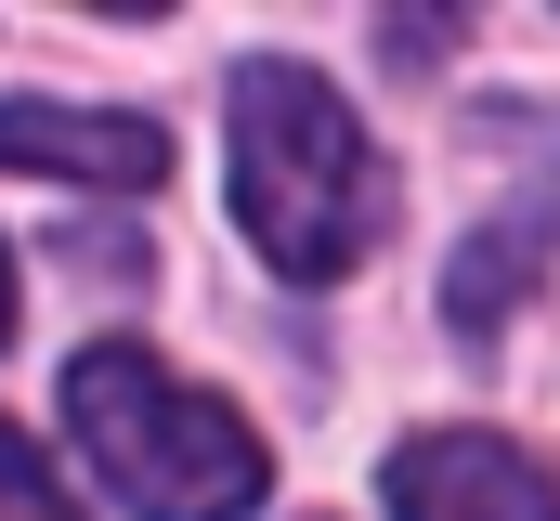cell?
<instances>
[{
	"instance_id": "3",
	"label": "cell",
	"mask_w": 560,
	"mask_h": 521,
	"mask_svg": "<svg viewBox=\"0 0 560 521\" xmlns=\"http://www.w3.org/2000/svg\"><path fill=\"white\" fill-rule=\"evenodd\" d=\"M392 521H560V470L509 430H418L392 443Z\"/></svg>"
},
{
	"instance_id": "4",
	"label": "cell",
	"mask_w": 560,
	"mask_h": 521,
	"mask_svg": "<svg viewBox=\"0 0 560 521\" xmlns=\"http://www.w3.org/2000/svg\"><path fill=\"white\" fill-rule=\"evenodd\" d=\"M0 170H26V183H170V130L156 118H105V105H39V92H13L0 105Z\"/></svg>"
},
{
	"instance_id": "6",
	"label": "cell",
	"mask_w": 560,
	"mask_h": 521,
	"mask_svg": "<svg viewBox=\"0 0 560 521\" xmlns=\"http://www.w3.org/2000/svg\"><path fill=\"white\" fill-rule=\"evenodd\" d=\"M0 339H13V260H0Z\"/></svg>"
},
{
	"instance_id": "2",
	"label": "cell",
	"mask_w": 560,
	"mask_h": 521,
	"mask_svg": "<svg viewBox=\"0 0 560 521\" xmlns=\"http://www.w3.org/2000/svg\"><path fill=\"white\" fill-rule=\"evenodd\" d=\"M66 430H79V456L143 521H248L261 483H275L261 430L222 391H196V379H170L156 352H131V339H105V352L66 366Z\"/></svg>"
},
{
	"instance_id": "5",
	"label": "cell",
	"mask_w": 560,
	"mask_h": 521,
	"mask_svg": "<svg viewBox=\"0 0 560 521\" xmlns=\"http://www.w3.org/2000/svg\"><path fill=\"white\" fill-rule=\"evenodd\" d=\"M0 521H79V496L39 470V443H26L13 417H0Z\"/></svg>"
},
{
	"instance_id": "1",
	"label": "cell",
	"mask_w": 560,
	"mask_h": 521,
	"mask_svg": "<svg viewBox=\"0 0 560 521\" xmlns=\"http://www.w3.org/2000/svg\"><path fill=\"white\" fill-rule=\"evenodd\" d=\"M222 105H235V222H248V248L287 287H339L392 235V170H378L365 118L300 53H248Z\"/></svg>"
}]
</instances>
